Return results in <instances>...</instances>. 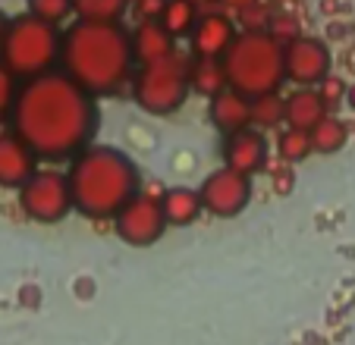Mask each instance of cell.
<instances>
[{"label": "cell", "instance_id": "cell-1", "mask_svg": "<svg viewBox=\"0 0 355 345\" xmlns=\"http://www.w3.org/2000/svg\"><path fill=\"white\" fill-rule=\"evenodd\" d=\"M10 132H16L38 160L67 163L98 135L101 110L98 98L79 88L67 73L51 69L35 79L19 82Z\"/></svg>", "mask_w": 355, "mask_h": 345}, {"label": "cell", "instance_id": "cell-2", "mask_svg": "<svg viewBox=\"0 0 355 345\" xmlns=\"http://www.w3.org/2000/svg\"><path fill=\"white\" fill-rule=\"evenodd\" d=\"M60 73H67L92 98H116L135 73L132 38L123 22L76 19L60 32Z\"/></svg>", "mask_w": 355, "mask_h": 345}, {"label": "cell", "instance_id": "cell-3", "mask_svg": "<svg viewBox=\"0 0 355 345\" xmlns=\"http://www.w3.org/2000/svg\"><path fill=\"white\" fill-rule=\"evenodd\" d=\"M73 211L88 220H114V213L141 188L139 163L116 145L92 141L82 148L67 170Z\"/></svg>", "mask_w": 355, "mask_h": 345}, {"label": "cell", "instance_id": "cell-4", "mask_svg": "<svg viewBox=\"0 0 355 345\" xmlns=\"http://www.w3.org/2000/svg\"><path fill=\"white\" fill-rule=\"evenodd\" d=\"M230 88L245 98H258L268 91H280L283 76V44L268 28H239L236 38L220 57Z\"/></svg>", "mask_w": 355, "mask_h": 345}, {"label": "cell", "instance_id": "cell-5", "mask_svg": "<svg viewBox=\"0 0 355 345\" xmlns=\"http://www.w3.org/2000/svg\"><path fill=\"white\" fill-rule=\"evenodd\" d=\"M57 60H60V26H51L32 13L10 16L3 47H0V63L16 79L26 82L41 73H51L57 69Z\"/></svg>", "mask_w": 355, "mask_h": 345}, {"label": "cell", "instance_id": "cell-6", "mask_svg": "<svg viewBox=\"0 0 355 345\" xmlns=\"http://www.w3.org/2000/svg\"><path fill=\"white\" fill-rule=\"evenodd\" d=\"M129 94H132V104L145 110L148 116H173L176 110L186 107L189 94H192V88H189V53L170 51L161 60L135 67Z\"/></svg>", "mask_w": 355, "mask_h": 345}, {"label": "cell", "instance_id": "cell-7", "mask_svg": "<svg viewBox=\"0 0 355 345\" xmlns=\"http://www.w3.org/2000/svg\"><path fill=\"white\" fill-rule=\"evenodd\" d=\"M19 207L28 220L54 226L73 213V192L67 172L60 170H35L28 182L19 188Z\"/></svg>", "mask_w": 355, "mask_h": 345}, {"label": "cell", "instance_id": "cell-8", "mask_svg": "<svg viewBox=\"0 0 355 345\" xmlns=\"http://www.w3.org/2000/svg\"><path fill=\"white\" fill-rule=\"evenodd\" d=\"M114 229L120 236V242H126L129 248H151L155 242H161L164 233H167L161 198L139 188V195H132L114 213Z\"/></svg>", "mask_w": 355, "mask_h": 345}, {"label": "cell", "instance_id": "cell-9", "mask_svg": "<svg viewBox=\"0 0 355 345\" xmlns=\"http://www.w3.org/2000/svg\"><path fill=\"white\" fill-rule=\"evenodd\" d=\"M252 192H255L252 176L236 172V170H230V166H217L198 188L205 213H211V217H217V220L239 217V213L252 204Z\"/></svg>", "mask_w": 355, "mask_h": 345}, {"label": "cell", "instance_id": "cell-10", "mask_svg": "<svg viewBox=\"0 0 355 345\" xmlns=\"http://www.w3.org/2000/svg\"><path fill=\"white\" fill-rule=\"evenodd\" d=\"M330 47L321 38L299 35L289 44H283V76L299 88H315L330 76Z\"/></svg>", "mask_w": 355, "mask_h": 345}, {"label": "cell", "instance_id": "cell-11", "mask_svg": "<svg viewBox=\"0 0 355 345\" xmlns=\"http://www.w3.org/2000/svg\"><path fill=\"white\" fill-rule=\"evenodd\" d=\"M239 26L230 13L223 10H201L198 22H195L192 35H189V47L192 57H223L230 41L236 38Z\"/></svg>", "mask_w": 355, "mask_h": 345}, {"label": "cell", "instance_id": "cell-12", "mask_svg": "<svg viewBox=\"0 0 355 345\" xmlns=\"http://www.w3.org/2000/svg\"><path fill=\"white\" fill-rule=\"evenodd\" d=\"M268 139L264 132L258 129H239L233 135H223V145H220V157H223V166L236 172H245V176H255V172L264 170L268 163Z\"/></svg>", "mask_w": 355, "mask_h": 345}, {"label": "cell", "instance_id": "cell-13", "mask_svg": "<svg viewBox=\"0 0 355 345\" xmlns=\"http://www.w3.org/2000/svg\"><path fill=\"white\" fill-rule=\"evenodd\" d=\"M35 170H38V157L32 148L16 132H0V188L19 192Z\"/></svg>", "mask_w": 355, "mask_h": 345}, {"label": "cell", "instance_id": "cell-14", "mask_svg": "<svg viewBox=\"0 0 355 345\" xmlns=\"http://www.w3.org/2000/svg\"><path fill=\"white\" fill-rule=\"evenodd\" d=\"M208 120L220 135H233L252 126V98L236 88H223L220 94L208 98Z\"/></svg>", "mask_w": 355, "mask_h": 345}, {"label": "cell", "instance_id": "cell-15", "mask_svg": "<svg viewBox=\"0 0 355 345\" xmlns=\"http://www.w3.org/2000/svg\"><path fill=\"white\" fill-rule=\"evenodd\" d=\"M327 104L321 100L318 88H299L295 85L293 91L283 98V126L289 129H315L318 123L327 116Z\"/></svg>", "mask_w": 355, "mask_h": 345}, {"label": "cell", "instance_id": "cell-16", "mask_svg": "<svg viewBox=\"0 0 355 345\" xmlns=\"http://www.w3.org/2000/svg\"><path fill=\"white\" fill-rule=\"evenodd\" d=\"M129 38H132L135 67L151 63V60H161V57H167L170 51H176V41L170 38V32L157 19L135 22V28H129Z\"/></svg>", "mask_w": 355, "mask_h": 345}, {"label": "cell", "instance_id": "cell-17", "mask_svg": "<svg viewBox=\"0 0 355 345\" xmlns=\"http://www.w3.org/2000/svg\"><path fill=\"white\" fill-rule=\"evenodd\" d=\"M161 211H164L167 226H180L182 229V226L198 223V217L205 213V207H201L198 188L170 186V188H164V195H161Z\"/></svg>", "mask_w": 355, "mask_h": 345}, {"label": "cell", "instance_id": "cell-18", "mask_svg": "<svg viewBox=\"0 0 355 345\" xmlns=\"http://www.w3.org/2000/svg\"><path fill=\"white\" fill-rule=\"evenodd\" d=\"M189 88L201 98H214L223 88H230L220 57H192L189 53Z\"/></svg>", "mask_w": 355, "mask_h": 345}, {"label": "cell", "instance_id": "cell-19", "mask_svg": "<svg viewBox=\"0 0 355 345\" xmlns=\"http://www.w3.org/2000/svg\"><path fill=\"white\" fill-rule=\"evenodd\" d=\"M198 16H201V10L195 7V3H189V0H164V10H161V16H157V22L170 32V38L180 41V38L192 35Z\"/></svg>", "mask_w": 355, "mask_h": 345}, {"label": "cell", "instance_id": "cell-20", "mask_svg": "<svg viewBox=\"0 0 355 345\" xmlns=\"http://www.w3.org/2000/svg\"><path fill=\"white\" fill-rule=\"evenodd\" d=\"M309 139H311V154H324V157H330V154H340L343 148H346L349 129H346L343 120H336V116L327 113L315 129H309Z\"/></svg>", "mask_w": 355, "mask_h": 345}, {"label": "cell", "instance_id": "cell-21", "mask_svg": "<svg viewBox=\"0 0 355 345\" xmlns=\"http://www.w3.org/2000/svg\"><path fill=\"white\" fill-rule=\"evenodd\" d=\"M129 0H73V16L82 22H123Z\"/></svg>", "mask_w": 355, "mask_h": 345}, {"label": "cell", "instance_id": "cell-22", "mask_svg": "<svg viewBox=\"0 0 355 345\" xmlns=\"http://www.w3.org/2000/svg\"><path fill=\"white\" fill-rule=\"evenodd\" d=\"M252 129H258V132L283 129V98H280V91H268V94L252 98Z\"/></svg>", "mask_w": 355, "mask_h": 345}, {"label": "cell", "instance_id": "cell-23", "mask_svg": "<svg viewBox=\"0 0 355 345\" xmlns=\"http://www.w3.org/2000/svg\"><path fill=\"white\" fill-rule=\"evenodd\" d=\"M277 157L280 163H302L305 157H311V139L305 129H277Z\"/></svg>", "mask_w": 355, "mask_h": 345}, {"label": "cell", "instance_id": "cell-24", "mask_svg": "<svg viewBox=\"0 0 355 345\" xmlns=\"http://www.w3.org/2000/svg\"><path fill=\"white\" fill-rule=\"evenodd\" d=\"M26 13L38 16L51 26H63L73 16V0H26Z\"/></svg>", "mask_w": 355, "mask_h": 345}, {"label": "cell", "instance_id": "cell-25", "mask_svg": "<svg viewBox=\"0 0 355 345\" xmlns=\"http://www.w3.org/2000/svg\"><path fill=\"white\" fill-rule=\"evenodd\" d=\"M16 91H19V79L10 73L3 63H0V123L10 120V110H13Z\"/></svg>", "mask_w": 355, "mask_h": 345}, {"label": "cell", "instance_id": "cell-26", "mask_svg": "<svg viewBox=\"0 0 355 345\" xmlns=\"http://www.w3.org/2000/svg\"><path fill=\"white\" fill-rule=\"evenodd\" d=\"M268 32L274 35L280 44H289L293 38H299V19H295L293 13H274L270 16V26H268Z\"/></svg>", "mask_w": 355, "mask_h": 345}, {"label": "cell", "instance_id": "cell-27", "mask_svg": "<svg viewBox=\"0 0 355 345\" xmlns=\"http://www.w3.org/2000/svg\"><path fill=\"white\" fill-rule=\"evenodd\" d=\"M318 94H321V100L330 107H340L343 100H346V85H343V79H336V76H327V79L321 82V85H315Z\"/></svg>", "mask_w": 355, "mask_h": 345}, {"label": "cell", "instance_id": "cell-28", "mask_svg": "<svg viewBox=\"0 0 355 345\" xmlns=\"http://www.w3.org/2000/svg\"><path fill=\"white\" fill-rule=\"evenodd\" d=\"M270 16H274V10H268L264 3H255V7L242 10V13H236V19L242 22V28H268L270 26Z\"/></svg>", "mask_w": 355, "mask_h": 345}, {"label": "cell", "instance_id": "cell-29", "mask_svg": "<svg viewBox=\"0 0 355 345\" xmlns=\"http://www.w3.org/2000/svg\"><path fill=\"white\" fill-rule=\"evenodd\" d=\"M161 10H164V0H129V13H132L139 22L157 19Z\"/></svg>", "mask_w": 355, "mask_h": 345}, {"label": "cell", "instance_id": "cell-30", "mask_svg": "<svg viewBox=\"0 0 355 345\" xmlns=\"http://www.w3.org/2000/svg\"><path fill=\"white\" fill-rule=\"evenodd\" d=\"M255 3H261V0H214V7L223 10V13H230V16L242 13V10H248V7H255Z\"/></svg>", "mask_w": 355, "mask_h": 345}, {"label": "cell", "instance_id": "cell-31", "mask_svg": "<svg viewBox=\"0 0 355 345\" xmlns=\"http://www.w3.org/2000/svg\"><path fill=\"white\" fill-rule=\"evenodd\" d=\"M289 188H293V172H289V170H277L274 172V192L277 195H286Z\"/></svg>", "mask_w": 355, "mask_h": 345}, {"label": "cell", "instance_id": "cell-32", "mask_svg": "<svg viewBox=\"0 0 355 345\" xmlns=\"http://www.w3.org/2000/svg\"><path fill=\"white\" fill-rule=\"evenodd\" d=\"M7 26H10V16L0 10V47H3V35H7Z\"/></svg>", "mask_w": 355, "mask_h": 345}, {"label": "cell", "instance_id": "cell-33", "mask_svg": "<svg viewBox=\"0 0 355 345\" xmlns=\"http://www.w3.org/2000/svg\"><path fill=\"white\" fill-rule=\"evenodd\" d=\"M346 104L355 110V85H352V88H346Z\"/></svg>", "mask_w": 355, "mask_h": 345}, {"label": "cell", "instance_id": "cell-34", "mask_svg": "<svg viewBox=\"0 0 355 345\" xmlns=\"http://www.w3.org/2000/svg\"><path fill=\"white\" fill-rule=\"evenodd\" d=\"M189 3H195L198 10H205V7H214V0H189Z\"/></svg>", "mask_w": 355, "mask_h": 345}]
</instances>
